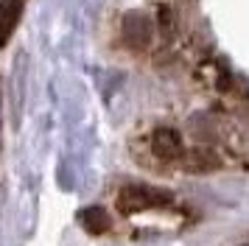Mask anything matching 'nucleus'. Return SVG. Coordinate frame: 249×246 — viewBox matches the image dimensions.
Listing matches in <instances>:
<instances>
[{"label":"nucleus","mask_w":249,"mask_h":246,"mask_svg":"<svg viewBox=\"0 0 249 246\" xmlns=\"http://www.w3.org/2000/svg\"><path fill=\"white\" fill-rule=\"evenodd\" d=\"M165 201H171L165 190L148 188V185H126L118 193L115 207L124 215H132V212H143V210H151V207H162Z\"/></svg>","instance_id":"obj_1"},{"label":"nucleus","mask_w":249,"mask_h":246,"mask_svg":"<svg viewBox=\"0 0 249 246\" xmlns=\"http://www.w3.org/2000/svg\"><path fill=\"white\" fill-rule=\"evenodd\" d=\"M121 36L129 48L135 51H146L151 39H154V22L151 17H146L143 11H129L121 22Z\"/></svg>","instance_id":"obj_2"},{"label":"nucleus","mask_w":249,"mask_h":246,"mask_svg":"<svg viewBox=\"0 0 249 246\" xmlns=\"http://www.w3.org/2000/svg\"><path fill=\"white\" fill-rule=\"evenodd\" d=\"M151 151L162 159H177L182 154V137L177 129H157L151 134Z\"/></svg>","instance_id":"obj_3"},{"label":"nucleus","mask_w":249,"mask_h":246,"mask_svg":"<svg viewBox=\"0 0 249 246\" xmlns=\"http://www.w3.org/2000/svg\"><path fill=\"white\" fill-rule=\"evenodd\" d=\"M20 11H23V0H0V45L9 42V36L14 34L20 22Z\"/></svg>","instance_id":"obj_4"},{"label":"nucleus","mask_w":249,"mask_h":246,"mask_svg":"<svg viewBox=\"0 0 249 246\" xmlns=\"http://www.w3.org/2000/svg\"><path fill=\"white\" fill-rule=\"evenodd\" d=\"M79 221H81V227H84L87 232H92V235H101V232H107V229L112 227L109 212L104 210V207H87V210H81Z\"/></svg>","instance_id":"obj_5"},{"label":"nucleus","mask_w":249,"mask_h":246,"mask_svg":"<svg viewBox=\"0 0 249 246\" xmlns=\"http://www.w3.org/2000/svg\"><path fill=\"white\" fill-rule=\"evenodd\" d=\"M185 168H188V171H196V174H202V171H213V168H218V159H215L210 151H193V154L185 159Z\"/></svg>","instance_id":"obj_6"}]
</instances>
